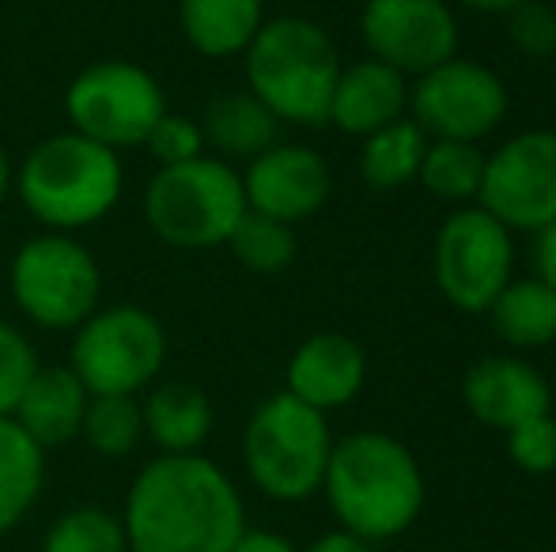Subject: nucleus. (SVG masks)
Wrapping results in <instances>:
<instances>
[{
  "label": "nucleus",
  "mask_w": 556,
  "mask_h": 552,
  "mask_svg": "<svg viewBox=\"0 0 556 552\" xmlns=\"http://www.w3.org/2000/svg\"><path fill=\"white\" fill-rule=\"evenodd\" d=\"M122 526L129 552H231L247 503L213 458L160 454L132 477Z\"/></svg>",
  "instance_id": "obj_1"
},
{
  "label": "nucleus",
  "mask_w": 556,
  "mask_h": 552,
  "mask_svg": "<svg viewBox=\"0 0 556 552\" xmlns=\"http://www.w3.org/2000/svg\"><path fill=\"white\" fill-rule=\"evenodd\" d=\"M323 492L341 530L375 545L405 534L420 518L425 473L394 435L352 432L333 442Z\"/></svg>",
  "instance_id": "obj_2"
},
{
  "label": "nucleus",
  "mask_w": 556,
  "mask_h": 552,
  "mask_svg": "<svg viewBox=\"0 0 556 552\" xmlns=\"http://www.w3.org/2000/svg\"><path fill=\"white\" fill-rule=\"evenodd\" d=\"M125 190L122 152L65 129L38 140L15 167L12 193L46 231H84L106 220Z\"/></svg>",
  "instance_id": "obj_3"
},
{
  "label": "nucleus",
  "mask_w": 556,
  "mask_h": 552,
  "mask_svg": "<svg viewBox=\"0 0 556 552\" xmlns=\"http://www.w3.org/2000/svg\"><path fill=\"white\" fill-rule=\"evenodd\" d=\"M242 61H247V91L262 99L277 114V121L330 126L341 53L326 27L300 15L265 20L242 50Z\"/></svg>",
  "instance_id": "obj_4"
},
{
  "label": "nucleus",
  "mask_w": 556,
  "mask_h": 552,
  "mask_svg": "<svg viewBox=\"0 0 556 552\" xmlns=\"http://www.w3.org/2000/svg\"><path fill=\"white\" fill-rule=\"evenodd\" d=\"M144 223L175 251L224 246L247 213L242 175L220 155H198L178 167H160L140 197Z\"/></svg>",
  "instance_id": "obj_5"
},
{
  "label": "nucleus",
  "mask_w": 556,
  "mask_h": 552,
  "mask_svg": "<svg viewBox=\"0 0 556 552\" xmlns=\"http://www.w3.org/2000/svg\"><path fill=\"white\" fill-rule=\"evenodd\" d=\"M333 435L326 413L303 406L288 390L265 398L242 432V462L262 496L303 503L323 492Z\"/></svg>",
  "instance_id": "obj_6"
},
{
  "label": "nucleus",
  "mask_w": 556,
  "mask_h": 552,
  "mask_svg": "<svg viewBox=\"0 0 556 552\" xmlns=\"http://www.w3.org/2000/svg\"><path fill=\"white\" fill-rule=\"evenodd\" d=\"M8 292L27 322L65 333L99 310L103 269L80 239L65 231H42L12 254Z\"/></svg>",
  "instance_id": "obj_7"
},
{
  "label": "nucleus",
  "mask_w": 556,
  "mask_h": 552,
  "mask_svg": "<svg viewBox=\"0 0 556 552\" xmlns=\"http://www.w3.org/2000/svg\"><path fill=\"white\" fill-rule=\"evenodd\" d=\"M167 363V333L152 310L137 303L99 307L88 322L76 325L68 368L76 371L91 398L125 394L140 398L160 378Z\"/></svg>",
  "instance_id": "obj_8"
},
{
  "label": "nucleus",
  "mask_w": 556,
  "mask_h": 552,
  "mask_svg": "<svg viewBox=\"0 0 556 552\" xmlns=\"http://www.w3.org/2000/svg\"><path fill=\"white\" fill-rule=\"evenodd\" d=\"M65 114L76 133L125 152L144 147L152 126L167 114V95L137 61H96L68 84Z\"/></svg>",
  "instance_id": "obj_9"
},
{
  "label": "nucleus",
  "mask_w": 556,
  "mask_h": 552,
  "mask_svg": "<svg viewBox=\"0 0 556 552\" xmlns=\"http://www.w3.org/2000/svg\"><path fill=\"white\" fill-rule=\"evenodd\" d=\"M435 284L451 307L484 314L489 303L507 287L515 269L511 231L492 220L481 205L458 208L443 220L432 251Z\"/></svg>",
  "instance_id": "obj_10"
},
{
  "label": "nucleus",
  "mask_w": 556,
  "mask_h": 552,
  "mask_svg": "<svg viewBox=\"0 0 556 552\" xmlns=\"http://www.w3.org/2000/svg\"><path fill=\"white\" fill-rule=\"evenodd\" d=\"M477 205L507 231H542L556 220V133L527 129L484 155Z\"/></svg>",
  "instance_id": "obj_11"
},
{
  "label": "nucleus",
  "mask_w": 556,
  "mask_h": 552,
  "mask_svg": "<svg viewBox=\"0 0 556 552\" xmlns=\"http://www.w3.org/2000/svg\"><path fill=\"white\" fill-rule=\"evenodd\" d=\"M413 121L432 140L477 144L507 118V88L489 65L451 57L409 88Z\"/></svg>",
  "instance_id": "obj_12"
},
{
  "label": "nucleus",
  "mask_w": 556,
  "mask_h": 552,
  "mask_svg": "<svg viewBox=\"0 0 556 552\" xmlns=\"http://www.w3.org/2000/svg\"><path fill=\"white\" fill-rule=\"evenodd\" d=\"M359 35L375 61L413 80L458 50V20L443 0H367Z\"/></svg>",
  "instance_id": "obj_13"
},
{
  "label": "nucleus",
  "mask_w": 556,
  "mask_h": 552,
  "mask_svg": "<svg viewBox=\"0 0 556 552\" xmlns=\"http://www.w3.org/2000/svg\"><path fill=\"white\" fill-rule=\"evenodd\" d=\"M330 163L307 144H273L247 163L242 193L250 213L273 216L280 223H303L330 201Z\"/></svg>",
  "instance_id": "obj_14"
},
{
  "label": "nucleus",
  "mask_w": 556,
  "mask_h": 552,
  "mask_svg": "<svg viewBox=\"0 0 556 552\" xmlns=\"http://www.w3.org/2000/svg\"><path fill=\"white\" fill-rule=\"evenodd\" d=\"M462 398H466L469 413L496 432H507V427L553 409V390L542 371L519 356L504 352L484 356L466 371Z\"/></svg>",
  "instance_id": "obj_15"
},
{
  "label": "nucleus",
  "mask_w": 556,
  "mask_h": 552,
  "mask_svg": "<svg viewBox=\"0 0 556 552\" xmlns=\"http://www.w3.org/2000/svg\"><path fill=\"white\" fill-rule=\"evenodd\" d=\"M367 378V356L344 333H315L288 360V394L318 413L356 401Z\"/></svg>",
  "instance_id": "obj_16"
},
{
  "label": "nucleus",
  "mask_w": 556,
  "mask_h": 552,
  "mask_svg": "<svg viewBox=\"0 0 556 552\" xmlns=\"http://www.w3.org/2000/svg\"><path fill=\"white\" fill-rule=\"evenodd\" d=\"M405 111H409V76L375 57L341 65L330 99V126L349 137H371L375 129L405 118Z\"/></svg>",
  "instance_id": "obj_17"
},
{
  "label": "nucleus",
  "mask_w": 556,
  "mask_h": 552,
  "mask_svg": "<svg viewBox=\"0 0 556 552\" xmlns=\"http://www.w3.org/2000/svg\"><path fill=\"white\" fill-rule=\"evenodd\" d=\"M88 386L76 378L65 363H38L30 383L23 386L20 401L12 409V420L38 442L42 450L65 447L80 439V424L88 413Z\"/></svg>",
  "instance_id": "obj_18"
},
{
  "label": "nucleus",
  "mask_w": 556,
  "mask_h": 552,
  "mask_svg": "<svg viewBox=\"0 0 556 552\" xmlns=\"http://www.w3.org/2000/svg\"><path fill=\"white\" fill-rule=\"evenodd\" d=\"M144 439L160 454H198L216 424L213 401L193 383H152L140 401Z\"/></svg>",
  "instance_id": "obj_19"
},
{
  "label": "nucleus",
  "mask_w": 556,
  "mask_h": 552,
  "mask_svg": "<svg viewBox=\"0 0 556 552\" xmlns=\"http://www.w3.org/2000/svg\"><path fill=\"white\" fill-rule=\"evenodd\" d=\"M201 133H205V147L220 152V159H254L265 147L277 144L280 121L269 106L250 91H224L205 106L201 118Z\"/></svg>",
  "instance_id": "obj_20"
},
{
  "label": "nucleus",
  "mask_w": 556,
  "mask_h": 552,
  "mask_svg": "<svg viewBox=\"0 0 556 552\" xmlns=\"http://www.w3.org/2000/svg\"><path fill=\"white\" fill-rule=\"evenodd\" d=\"M178 23L201 57H239L265 23V0H178Z\"/></svg>",
  "instance_id": "obj_21"
},
{
  "label": "nucleus",
  "mask_w": 556,
  "mask_h": 552,
  "mask_svg": "<svg viewBox=\"0 0 556 552\" xmlns=\"http://www.w3.org/2000/svg\"><path fill=\"white\" fill-rule=\"evenodd\" d=\"M484 314L511 348H549L556 341V292L538 277H511Z\"/></svg>",
  "instance_id": "obj_22"
},
{
  "label": "nucleus",
  "mask_w": 556,
  "mask_h": 552,
  "mask_svg": "<svg viewBox=\"0 0 556 552\" xmlns=\"http://www.w3.org/2000/svg\"><path fill=\"white\" fill-rule=\"evenodd\" d=\"M42 485L46 450L12 416H0V534H12L35 511Z\"/></svg>",
  "instance_id": "obj_23"
},
{
  "label": "nucleus",
  "mask_w": 556,
  "mask_h": 552,
  "mask_svg": "<svg viewBox=\"0 0 556 552\" xmlns=\"http://www.w3.org/2000/svg\"><path fill=\"white\" fill-rule=\"evenodd\" d=\"M428 137L413 118H397L390 126L375 129L364 137V152H359V175L371 190H402L420 175V159H425Z\"/></svg>",
  "instance_id": "obj_24"
},
{
  "label": "nucleus",
  "mask_w": 556,
  "mask_h": 552,
  "mask_svg": "<svg viewBox=\"0 0 556 552\" xmlns=\"http://www.w3.org/2000/svg\"><path fill=\"white\" fill-rule=\"evenodd\" d=\"M484 175V152L469 140H428L425 159H420V185L432 197L462 205L477 201Z\"/></svg>",
  "instance_id": "obj_25"
},
{
  "label": "nucleus",
  "mask_w": 556,
  "mask_h": 552,
  "mask_svg": "<svg viewBox=\"0 0 556 552\" xmlns=\"http://www.w3.org/2000/svg\"><path fill=\"white\" fill-rule=\"evenodd\" d=\"M227 251L235 254L242 269L262 277H277L285 273L295 261V231L292 223H280L273 216L262 213H242V220L235 223V231L227 235Z\"/></svg>",
  "instance_id": "obj_26"
},
{
  "label": "nucleus",
  "mask_w": 556,
  "mask_h": 552,
  "mask_svg": "<svg viewBox=\"0 0 556 552\" xmlns=\"http://www.w3.org/2000/svg\"><path fill=\"white\" fill-rule=\"evenodd\" d=\"M42 552H129V541L122 515L99 503H80L53 518L42 538Z\"/></svg>",
  "instance_id": "obj_27"
},
{
  "label": "nucleus",
  "mask_w": 556,
  "mask_h": 552,
  "mask_svg": "<svg viewBox=\"0 0 556 552\" xmlns=\"http://www.w3.org/2000/svg\"><path fill=\"white\" fill-rule=\"evenodd\" d=\"M80 439L96 450L99 458H125L144 439V420H140V401L125 394H99L88 401V413L80 424Z\"/></svg>",
  "instance_id": "obj_28"
},
{
  "label": "nucleus",
  "mask_w": 556,
  "mask_h": 552,
  "mask_svg": "<svg viewBox=\"0 0 556 552\" xmlns=\"http://www.w3.org/2000/svg\"><path fill=\"white\" fill-rule=\"evenodd\" d=\"M507 454L519 465L522 473H534V477H545V473L556 470V416L538 413L522 424L507 427Z\"/></svg>",
  "instance_id": "obj_29"
},
{
  "label": "nucleus",
  "mask_w": 556,
  "mask_h": 552,
  "mask_svg": "<svg viewBox=\"0 0 556 552\" xmlns=\"http://www.w3.org/2000/svg\"><path fill=\"white\" fill-rule=\"evenodd\" d=\"M38 371V352L23 330L0 318V416H12L23 386Z\"/></svg>",
  "instance_id": "obj_30"
},
{
  "label": "nucleus",
  "mask_w": 556,
  "mask_h": 552,
  "mask_svg": "<svg viewBox=\"0 0 556 552\" xmlns=\"http://www.w3.org/2000/svg\"><path fill=\"white\" fill-rule=\"evenodd\" d=\"M148 155H152L160 167H178V163H190L198 155H205V133H201L198 118H186V114L167 111L152 126V133L144 140Z\"/></svg>",
  "instance_id": "obj_31"
},
{
  "label": "nucleus",
  "mask_w": 556,
  "mask_h": 552,
  "mask_svg": "<svg viewBox=\"0 0 556 552\" xmlns=\"http://www.w3.org/2000/svg\"><path fill=\"white\" fill-rule=\"evenodd\" d=\"M507 20V38L530 61H545L556 53V8L545 0H522Z\"/></svg>",
  "instance_id": "obj_32"
},
{
  "label": "nucleus",
  "mask_w": 556,
  "mask_h": 552,
  "mask_svg": "<svg viewBox=\"0 0 556 552\" xmlns=\"http://www.w3.org/2000/svg\"><path fill=\"white\" fill-rule=\"evenodd\" d=\"M538 243H534V269H538V280L556 292V220L545 223L542 231H534Z\"/></svg>",
  "instance_id": "obj_33"
},
{
  "label": "nucleus",
  "mask_w": 556,
  "mask_h": 552,
  "mask_svg": "<svg viewBox=\"0 0 556 552\" xmlns=\"http://www.w3.org/2000/svg\"><path fill=\"white\" fill-rule=\"evenodd\" d=\"M231 552H300L292 538L277 530H242V538L235 541Z\"/></svg>",
  "instance_id": "obj_34"
},
{
  "label": "nucleus",
  "mask_w": 556,
  "mask_h": 552,
  "mask_svg": "<svg viewBox=\"0 0 556 552\" xmlns=\"http://www.w3.org/2000/svg\"><path fill=\"white\" fill-rule=\"evenodd\" d=\"M303 552H375V545L349 530H330V534H323V538L311 541Z\"/></svg>",
  "instance_id": "obj_35"
},
{
  "label": "nucleus",
  "mask_w": 556,
  "mask_h": 552,
  "mask_svg": "<svg viewBox=\"0 0 556 552\" xmlns=\"http://www.w3.org/2000/svg\"><path fill=\"white\" fill-rule=\"evenodd\" d=\"M458 4L477 15H507V12H515L522 0H458Z\"/></svg>",
  "instance_id": "obj_36"
},
{
  "label": "nucleus",
  "mask_w": 556,
  "mask_h": 552,
  "mask_svg": "<svg viewBox=\"0 0 556 552\" xmlns=\"http://www.w3.org/2000/svg\"><path fill=\"white\" fill-rule=\"evenodd\" d=\"M12 178H15L12 159H8V152H4V147H0V205H4L8 193H12Z\"/></svg>",
  "instance_id": "obj_37"
}]
</instances>
